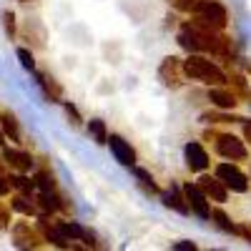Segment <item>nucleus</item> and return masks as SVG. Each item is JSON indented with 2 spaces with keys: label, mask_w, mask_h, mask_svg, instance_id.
<instances>
[{
  "label": "nucleus",
  "mask_w": 251,
  "mask_h": 251,
  "mask_svg": "<svg viewBox=\"0 0 251 251\" xmlns=\"http://www.w3.org/2000/svg\"><path fill=\"white\" fill-rule=\"evenodd\" d=\"M178 46L188 53H211L219 58H231V38L221 35L219 28L203 23L199 15L181 28Z\"/></svg>",
  "instance_id": "1"
},
{
  "label": "nucleus",
  "mask_w": 251,
  "mask_h": 251,
  "mask_svg": "<svg viewBox=\"0 0 251 251\" xmlns=\"http://www.w3.org/2000/svg\"><path fill=\"white\" fill-rule=\"evenodd\" d=\"M181 71L188 78L206 83V86H224V83H226V73L219 66H214L208 58H203V55H188L181 63Z\"/></svg>",
  "instance_id": "2"
},
{
  "label": "nucleus",
  "mask_w": 251,
  "mask_h": 251,
  "mask_svg": "<svg viewBox=\"0 0 251 251\" xmlns=\"http://www.w3.org/2000/svg\"><path fill=\"white\" fill-rule=\"evenodd\" d=\"M216 178H219L226 188L236 191V194L249 191V178H246V174H241L236 166H231V163H221L219 169H216Z\"/></svg>",
  "instance_id": "3"
},
{
  "label": "nucleus",
  "mask_w": 251,
  "mask_h": 251,
  "mask_svg": "<svg viewBox=\"0 0 251 251\" xmlns=\"http://www.w3.org/2000/svg\"><path fill=\"white\" fill-rule=\"evenodd\" d=\"M216 151L228 161H246V146L231 133H219L216 136Z\"/></svg>",
  "instance_id": "4"
},
{
  "label": "nucleus",
  "mask_w": 251,
  "mask_h": 251,
  "mask_svg": "<svg viewBox=\"0 0 251 251\" xmlns=\"http://www.w3.org/2000/svg\"><path fill=\"white\" fill-rule=\"evenodd\" d=\"M183 196H186V203H188V208L196 214V216H201V219H208L211 216V206H208V196L199 188V183L194 186V183H186V188H183Z\"/></svg>",
  "instance_id": "5"
},
{
  "label": "nucleus",
  "mask_w": 251,
  "mask_h": 251,
  "mask_svg": "<svg viewBox=\"0 0 251 251\" xmlns=\"http://www.w3.org/2000/svg\"><path fill=\"white\" fill-rule=\"evenodd\" d=\"M203 23L208 25H214V28H224L226 25V8L221 3H216V0H201V5H199V13H196Z\"/></svg>",
  "instance_id": "6"
},
{
  "label": "nucleus",
  "mask_w": 251,
  "mask_h": 251,
  "mask_svg": "<svg viewBox=\"0 0 251 251\" xmlns=\"http://www.w3.org/2000/svg\"><path fill=\"white\" fill-rule=\"evenodd\" d=\"M13 239H15V246H20V249H40L43 246V239H40V234L35 228H30V224H15Z\"/></svg>",
  "instance_id": "7"
},
{
  "label": "nucleus",
  "mask_w": 251,
  "mask_h": 251,
  "mask_svg": "<svg viewBox=\"0 0 251 251\" xmlns=\"http://www.w3.org/2000/svg\"><path fill=\"white\" fill-rule=\"evenodd\" d=\"M158 75L163 80V86H169V88H178L181 86V60L178 58H166L161 63V68H158Z\"/></svg>",
  "instance_id": "8"
},
{
  "label": "nucleus",
  "mask_w": 251,
  "mask_h": 251,
  "mask_svg": "<svg viewBox=\"0 0 251 251\" xmlns=\"http://www.w3.org/2000/svg\"><path fill=\"white\" fill-rule=\"evenodd\" d=\"M186 166L191 171H206L208 169V153L201 149V143H196V141L186 143Z\"/></svg>",
  "instance_id": "9"
},
{
  "label": "nucleus",
  "mask_w": 251,
  "mask_h": 251,
  "mask_svg": "<svg viewBox=\"0 0 251 251\" xmlns=\"http://www.w3.org/2000/svg\"><path fill=\"white\" fill-rule=\"evenodd\" d=\"M108 143H111V151H113L116 161H121L123 166H133L136 163V151L131 149L128 141H123L121 136H108Z\"/></svg>",
  "instance_id": "10"
},
{
  "label": "nucleus",
  "mask_w": 251,
  "mask_h": 251,
  "mask_svg": "<svg viewBox=\"0 0 251 251\" xmlns=\"http://www.w3.org/2000/svg\"><path fill=\"white\" fill-rule=\"evenodd\" d=\"M40 234L46 236V241H50L58 249H71V241L63 236V231L58 228V224H50L46 216H40Z\"/></svg>",
  "instance_id": "11"
},
{
  "label": "nucleus",
  "mask_w": 251,
  "mask_h": 251,
  "mask_svg": "<svg viewBox=\"0 0 251 251\" xmlns=\"http://www.w3.org/2000/svg\"><path fill=\"white\" fill-rule=\"evenodd\" d=\"M199 188H201L208 199H214V201H226V196H228L226 186H224L216 176H201V178H199Z\"/></svg>",
  "instance_id": "12"
},
{
  "label": "nucleus",
  "mask_w": 251,
  "mask_h": 251,
  "mask_svg": "<svg viewBox=\"0 0 251 251\" xmlns=\"http://www.w3.org/2000/svg\"><path fill=\"white\" fill-rule=\"evenodd\" d=\"M3 158H5V163L10 166V169H15V171H20V174L30 171V166H33V158H30V153L15 151V149H8V151L3 153Z\"/></svg>",
  "instance_id": "13"
},
{
  "label": "nucleus",
  "mask_w": 251,
  "mask_h": 251,
  "mask_svg": "<svg viewBox=\"0 0 251 251\" xmlns=\"http://www.w3.org/2000/svg\"><path fill=\"white\" fill-rule=\"evenodd\" d=\"M208 100H211L216 108H221V111H231L239 103L234 91H224V88H211V91H208Z\"/></svg>",
  "instance_id": "14"
},
{
  "label": "nucleus",
  "mask_w": 251,
  "mask_h": 251,
  "mask_svg": "<svg viewBox=\"0 0 251 251\" xmlns=\"http://www.w3.org/2000/svg\"><path fill=\"white\" fill-rule=\"evenodd\" d=\"M10 206L15 208V211L25 214V216H40V211H38L35 201H33V199H28V194H18V196H13Z\"/></svg>",
  "instance_id": "15"
},
{
  "label": "nucleus",
  "mask_w": 251,
  "mask_h": 251,
  "mask_svg": "<svg viewBox=\"0 0 251 251\" xmlns=\"http://www.w3.org/2000/svg\"><path fill=\"white\" fill-rule=\"evenodd\" d=\"M163 203L169 206V208H174V211H178V214H188L186 196H181L178 188H171V191H166V194H163Z\"/></svg>",
  "instance_id": "16"
},
{
  "label": "nucleus",
  "mask_w": 251,
  "mask_h": 251,
  "mask_svg": "<svg viewBox=\"0 0 251 251\" xmlns=\"http://www.w3.org/2000/svg\"><path fill=\"white\" fill-rule=\"evenodd\" d=\"M38 83L43 86V91H46V96L50 98V100H60V96H63V91H60V86L48 75V73H38Z\"/></svg>",
  "instance_id": "17"
},
{
  "label": "nucleus",
  "mask_w": 251,
  "mask_h": 251,
  "mask_svg": "<svg viewBox=\"0 0 251 251\" xmlns=\"http://www.w3.org/2000/svg\"><path fill=\"white\" fill-rule=\"evenodd\" d=\"M0 123H3V131L5 136H10V141H20V128H18V121L13 113L0 111Z\"/></svg>",
  "instance_id": "18"
},
{
  "label": "nucleus",
  "mask_w": 251,
  "mask_h": 251,
  "mask_svg": "<svg viewBox=\"0 0 251 251\" xmlns=\"http://www.w3.org/2000/svg\"><path fill=\"white\" fill-rule=\"evenodd\" d=\"M58 228L63 231V236H66L68 241H80L83 234H86V228L78 226L75 221H58Z\"/></svg>",
  "instance_id": "19"
},
{
  "label": "nucleus",
  "mask_w": 251,
  "mask_h": 251,
  "mask_svg": "<svg viewBox=\"0 0 251 251\" xmlns=\"http://www.w3.org/2000/svg\"><path fill=\"white\" fill-rule=\"evenodd\" d=\"M35 188L38 191H48V194H55L58 191V186H55V181H53V176H50V171L48 169H43L40 174H35Z\"/></svg>",
  "instance_id": "20"
},
{
  "label": "nucleus",
  "mask_w": 251,
  "mask_h": 251,
  "mask_svg": "<svg viewBox=\"0 0 251 251\" xmlns=\"http://www.w3.org/2000/svg\"><path fill=\"white\" fill-rule=\"evenodd\" d=\"M8 181H10V186H13V188H18L20 194H28V196L33 194V188H35V181H30L28 176H23L20 171H18L15 176H8Z\"/></svg>",
  "instance_id": "21"
},
{
  "label": "nucleus",
  "mask_w": 251,
  "mask_h": 251,
  "mask_svg": "<svg viewBox=\"0 0 251 251\" xmlns=\"http://www.w3.org/2000/svg\"><path fill=\"white\" fill-rule=\"evenodd\" d=\"M208 219H214V224L221 228V231H228V234H236V226L228 221V216L221 211V208H211V216Z\"/></svg>",
  "instance_id": "22"
},
{
  "label": "nucleus",
  "mask_w": 251,
  "mask_h": 251,
  "mask_svg": "<svg viewBox=\"0 0 251 251\" xmlns=\"http://www.w3.org/2000/svg\"><path fill=\"white\" fill-rule=\"evenodd\" d=\"M88 131H91V136H93L96 143H108V131H106V123H103V121L93 118L88 123Z\"/></svg>",
  "instance_id": "23"
},
{
  "label": "nucleus",
  "mask_w": 251,
  "mask_h": 251,
  "mask_svg": "<svg viewBox=\"0 0 251 251\" xmlns=\"http://www.w3.org/2000/svg\"><path fill=\"white\" fill-rule=\"evenodd\" d=\"M133 174H136L138 183H141L149 194H158V186H156V181H153V176H151L149 171H143V169H133Z\"/></svg>",
  "instance_id": "24"
},
{
  "label": "nucleus",
  "mask_w": 251,
  "mask_h": 251,
  "mask_svg": "<svg viewBox=\"0 0 251 251\" xmlns=\"http://www.w3.org/2000/svg\"><path fill=\"white\" fill-rule=\"evenodd\" d=\"M203 121H208V123H234V121H244V118L226 116V113H203Z\"/></svg>",
  "instance_id": "25"
},
{
  "label": "nucleus",
  "mask_w": 251,
  "mask_h": 251,
  "mask_svg": "<svg viewBox=\"0 0 251 251\" xmlns=\"http://www.w3.org/2000/svg\"><path fill=\"white\" fill-rule=\"evenodd\" d=\"M18 58H20V63H23V68H28V71H35V60H33V53H30V50L20 48V50H18Z\"/></svg>",
  "instance_id": "26"
},
{
  "label": "nucleus",
  "mask_w": 251,
  "mask_h": 251,
  "mask_svg": "<svg viewBox=\"0 0 251 251\" xmlns=\"http://www.w3.org/2000/svg\"><path fill=\"white\" fill-rule=\"evenodd\" d=\"M3 20H5V30H8V35L13 38V35H15V15H13V13H3Z\"/></svg>",
  "instance_id": "27"
},
{
  "label": "nucleus",
  "mask_w": 251,
  "mask_h": 251,
  "mask_svg": "<svg viewBox=\"0 0 251 251\" xmlns=\"http://www.w3.org/2000/svg\"><path fill=\"white\" fill-rule=\"evenodd\" d=\"M10 191V181H8V176L3 174V166H0V196H5Z\"/></svg>",
  "instance_id": "28"
},
{
  "label": "nucleus",
  "mask_w": 251,
  "mask_h": 251,
  "mask_svg": "<svg viewBox=\"0 0 251 251\" xmlns=\"http://www.w3.org/2000/svg\"><path fill=\"white\" fill-rule=\"evenodd\" d=\"M8 221H10V211H8L5 203H0V228H5Z\"/></svg>",
  "instance_id": "29"
},
{
  "label": "nucleus",
  "mask_w": 251,
  "mask_h": 251,
  "mask_svg": "<svg viewBox=\"0 0 251 251\" xmlns=\"http://www.w3.org/2000/svg\"><path fill=\"white\" fill-rule=\"evenodd\" d=\"M236 234H239V236H244V239L251 244V226H249V224H244V226H236Z\"/></svg>",
  "instance_id": "30"
},
{
  "label": "nucleus",
  "mask_w": 251,
  "mask_h": 251,
  "mask_svg": "<svg viewBox=\"0 0 251 251\" xmlns=\"http://www.w3.org/2000/svg\"><path fill=\"white\" fill-rule=\"evenodd\" d=\"M174 249H176V251H194L196 244H194V241H178V244H174Z\"/></svg>",
  "instance_id": "31"
},
{
  "label": "nucleus",
  "mask_w": 251,
  "mask_h": 251,
  "mask_svg": "<svg viewBox=\"0 0 251 251\" xmlns=\"http://www.w3.org/2000/svg\"><path fill=\"white\" fill-rule=\"evenodd\" d=\"M66 111H68V116L73 118V123L78 126V123H80V113L75 111V106H71V103H66Z\"/></svg>",
  "instance_id": "32"
},
{
  "label": "nucleus",
  "mask_w": 251,
  "mask_h": 251,
  "mask_svg": "<svg viewBox=\"0 0 251 251\" xmlns=\"http://www.w3.org/2000/svg\"><path fill=\"white\" fill-rule=\"evenodd\" d=\"M244 138L251 143V121H244Z\"/></svg>",
  "instance_id": "33"
},
{
  "label": "nucleus",
  "mask_w": 251,
  "mask_h": 251,
  "mask_svg": "<svg viewBox=\"0 0 251 251\" xmlns=\"http://www.w3.org/2000/svg\"><path fill=\"white\" fill-rule=\"evenodd\" d=\"M246 98H249V103H251V91H249V96H246Z\"/></svg>",
  "instance_id": "34"
},
{
  "label": "nucleus",
  "mask_w": 251,
  "mask_h": 251,
  "mask_svg": "<svg viewBox=\"0 0 251 251\" xmlns=\"http://www.w3.org/2000/svg\"><path fill=\"white\" fill-rule=\"evenodd\" d=\"M0 143H3V133H0Z\"/></svg>",
  "instance_id": "35"
},
{
  "label": "nucleus",
  "mask_w": 251,
  "mask_h": 251,
  "mask_svg": "<svg viewBox=\"0 0 251 251\" xmlns=\"http://www.w3.org/2000/svg\"><path fill=\"white\" fill-rule=\"evenodd\" d=\"M23 3H25V0H23Z\"/></svg>",
  "instance_id": "36"
}]
</instances>
